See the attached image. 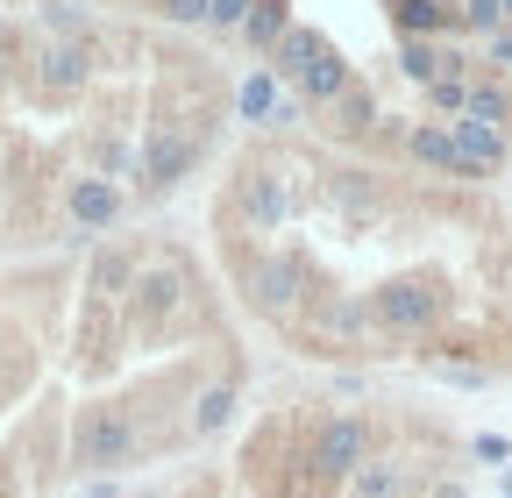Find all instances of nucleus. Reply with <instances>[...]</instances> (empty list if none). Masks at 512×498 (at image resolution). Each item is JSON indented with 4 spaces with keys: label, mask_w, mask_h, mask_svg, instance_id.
Wrapping results in <instances>:
<instances>
[{
    "label": "nucleus",
    "mask_w": 512,
    "mask_h": 498,
    "mask_svg": "<svg viewBox=\"0 0 512 498\" xmlns=\"http://www.w3.org/2000/svg\"><path fill=\"white\" fill-rule=\"evenodd\" d=\"M128 214V193L114 178H100V171H86V178H72L64 185V221H72L79 235H100V228H114Z\"/></svg>",
    "instance_id": "obj_9"
},
{
    "label": "nucleus",
    "mask_w": 512,
    "mask_h": 498,
    "mask_svg": "<svg viewBox=\"0 0 512 498\" xmlns=\"http://www.w3.org/2000/svg\"><path fill=\"white\" fill-rule=\"evenodd\" d=\"M406 484H413V463H406V456H370V463L342 484V498H406Z\"/></svg>",
    "instance_id": "obj_16"
},
{
    "label": "nucleus",
    "mask_w": 512,
    "mask_h": 498,
    "mask_svg": "<svg viewBox=\"0 0 512 498\" xmlns=\"http://www.w3.org/2000/svg\"><path fill=\"white\" fill-rule=\"evenodd\" d=\"M370 321L377 335H434L448 321V285L434 271H406V278H384L370 292Z\"/></svg>",
    "instance_id": "obj_2"
},
{
    "label": "nucleus",
    "mask_w": 512,
    "mask_h": 498,
    "mask_svg": "<svg viewBox=\"0 0 512 498\" xmlns=\"http://www.w3.org/2000/svg\"><path fill=\"white\" fill-rule=\"evenodd\" d=\"M285 36H292V0H256L235 43H242V50H256V57H271Z\"/></svg>",
    "instance_id": "obj_17"
},
{
    "label": "nucleus",
    "mask_w": 512,
    "mask_h": 498,
    "mask_svg": "<svg viewBox=\"0 0 512 498\" xmlns=\"http://www.w3.org/2000/svg\"><path fill=\"white\" fill-rule=\"evenodd\" d=\"M498 491H505V498H512V463H505V477H498Z\"/></svg>",
    "instance_id": "obj_32"
},
{
    "label": "nucleus",
    "mask_w": 512,
    "mask_h": 498,
    "mask_svg": "<svg viewBox=\"0 0 512 498\" xmlns=\"http://www.w3.org/2000/svg\"><path fill=\"white\" fill-rule=\"evenodd\" d=\"M491 65H512V29H505V36H491Z\"/></svg>",
    "instance_id": "obj_31"
},
{
    "label": "nucleus",
    "mask_w": 512,
    "mask_h": 498,
    "mask_svg": "<svg viewBox=\"0 0 512 498\" xmlns=\"http://www.w3.org/2000/svg\"><path fill=\"white\" fill-rule=\"evenodd\" d=\"M136 257H128V249H100V257H93V292L100 299H128V285H136Z\"/></svg>",
    "instance_id": "obj_21"
},
{
    "label": "nucleus",
    "mask_w": 512,
    "mask_h": 498,
    "mask_svg": "<svg viewBox=\"0 0 512 498\" xmlns=\"http://www.w3.org/2000/svg\"><path fill=\"white\" fill-rule=\"evenodd\" d=\"M399 72L427 93V86L441 79V43H427V36H399Z\"/></svg>",
    "instance_id": "obj_22"
},
{
    "label": "nucleus",
    "mask_w": 512,
    "mask_h": 498,
    "mask_svg": "<svg viewBox=\"0 0 512 498\" xmlns=\"http://www.w3.org/2000/svg\"><path fill=\"white\" fill-rule=\"evenodd\" d=\"M392 29L441 43V36H456V0H392Z\"/></svg>",
    "instance_id": "obj_14"
},
{
    "label": "nucleus",
    "mask_w": 512,
    "mask_h": 498,
    "mask_svg": "<svg viewBox=\"0 0 512 498\" xmlns=\"http://www.w3.org/2000/svg\"><path fill=\"white\" fill-rule=\"evenodd\" d=\"M0 50H8V22H0Z\"/></svg>",
    "instance_id": "obj_34"
},
{
    "label": "nucleus",
    "mask_w": 512,
    "mask_h": 498,
    "mask_svg": "<svg viewBox=\"0 0 512 498\" xmlns=\"http://www.w3.org/2000/svg\"><path fill=\"white\" fill-rule=\"evenodd\" d=\"M185 299H192V278H185L178 264L136 271V285H128V328H136V335H164V328L178 321Z\"/></svg>",
    "instance_id": "obj_7"
},
{
    "label": "nucleus",
    "mask_w": 512,
    "mask_h": 498,
    "mask_svg": "<svg viewBox=\"0 0 512 498\" xmlns=\"http://www.w3.org/2000/svg\"><path fill=\"white\" fill-rule=\"evenodd\" d=\"M328 121H335V136H370L384 114H377V93H370V86L356 79V86H349V93H342V100L328 107Z\"/></svg>",
    "instance_id": "obj_20"
},
{
    "label": "nucleus",
    "mask_w": 512,
    "mask_h": 498,
    "mask_svg": "<svg viewBox=\"0 0 512 498\" xmlns=\"http://www.w3.org/2000/svg\"><path fill=\"white\" fill-rule=\"evenodd\" d=\"M306 114V100L271 72V65H249L242 86H235V121H249V129H292V121Z\"/></svg>",
    "instance_id": "obj_8"
},
{
    "label": "nucleus",
    "mask_w": 512,
    "mask_h": 498,
    "mask_svg": "<svg viewBox=\"0 0 512 498\" xmlns=\"http://www.w3.org/2000/svg\"><path fill=\"white\" fill-rule=\"evenodd\" d=\"M349 86H356V65H349V57H342V50L328 43V50H320L313 65L299 72V86H292V93H299L306 107H335V100H342Z\"/></svg>",
    "instance_id": "obj_13"
},
{
    "label": "nucleus",
    "mask_w": 512,
    "mask_h": 498,
    "mask_svg": "<svg viewBox=\"0 0 512 498\" xmlns=\"http://www.w3.org/2000/svg\"><path fill=\"white\" fill-rule=\"evenodd\" d=\"M328 200L349 207V214H370L377 207V185H370V171H335L328 178Z\"/></svg>",
    "instance_id": "obj_25"
},
{
    "label": "nucleus",
    "mask_w": 512,
    "mask_h": 498,
    "mask_svg": "<svg viewBox=\"0 0 512 498\" xmlns=\"http://www.w3.org/2000/svg\"><path fill=\"white\" fill-rule=\"evenodd\" d=\"M370 456H377V434H370L363 413H328V420L313 427V442H306V470H313L320 484H335V491H342Z\"/></svg>",
    "instance_id": "obj_4"
},
{
    "label": "nucleus",
    "mask_w": 512,
    "mask_h": 498,
    "mask_svg": "<svg viewBox=\"0 0 512 498\" xmlns=\"http://www.w3.org/2000/svg\"><path fill=\"white\" fill-rule=\"evenodd\" d=\"M207 8H214V0H157V15L171 29H207Z\"/></svg>",
    "instance_id": "obj_28"
},
{
    "label": "nucleus",
    "mask_w": 512,
    "mask_h": 498,
    "mask_svg": "<svg viewBox=\"0 0 512 498\" xmlns=\"http://www.w3.org/2000/svg\"><path fill=\"white\" fill-rule=\"evenodd\" d=\"M470 456H477V463H512V442H505V434H477Z\"/></svg>",
    "instance_id": "obj_30"
},
{
    "label": "nucleus",
    "mask_w": 512,
    "mask_h": 498,
    "mask_svg": "<svg viewBox=\"0 0 512 498\" xmlns=\"http://www.w3.org/2000/svg\"><path fill=\"white\" fill-rule=\"evenodd\" d=\"M207 164V129L200 121H157L150 143H143V171H136V193L143 200H164Z\"/></svg>",
    "instance_id": "obj_3"
},
{
    "label": "nucleus",
    "mask_w": 512,
    "mask_h": 498,
    "mask_svg": "<svg viewBox=\"0 0 512 498\" xmlns=\"http://www.w3.org/2000/svg\"><path fill=\"white\" fill-rule=\"evenodd\" d=\"M456 36H505V8L498 0H456Z\"/></svg>",
    "instance_id": "obj_24"
},
{
    "label": "nucleus",
    "mask_w": 512,
    "mask_h": 498,
    "mask_svg": "<svg viewBox=\"0 0 512 498\" xmlns=\"http://www.w3.org/2000/svg\"><path fill=\"white\" fill-rule=\"evenodd\" d=\"M143 456V427H136V406H121V399H100L72 420V463L86 477H107L121 463H136Z\"/></svg>",
    "instance_id": "obj_1"
},
{
    "label": "nucleus",
    "mask_w": 512,
    "mask_h": 498,
    "mask_svg": "<svg viewBox=\"0 0 512 498\" xmlns=\"http://www.w3.org/2000/svg\"><path fill=\"white\" fill-rule=\"evenodd\" d=\"M136 498H164V491H136Z\"/></svg>",
    "instance_id": "obj_35"
},
{
    "label": "nucleus",
    "mask_w": 512,
    "mask_h": 498,
    "mask_svg": "<svg viewBox=\"0 0 512 498\" xmlns=\"http://www.w3.org/2000/svg\"><path fill=\"white\" fill-rule=\"evenodd\" d=\"M93 43H64V36H50L43 50H36V93L43 100H72L86 79H93Z\"/></svg>",
    "instance_id": "obj_10"
},
{
    "label": "nucleus",
    "mask_w": 512,
    "mask_h": 498,
    "mask_svg": "<svg viewBox=\"0 0 512 498\" xmlns=\"http://www.w3.org/2000/svg\"><path fill=\"white\" fill-rule=\"evenodd\" d=\"M406 157L427 164V171L463 178V157H456V136H448V121H420V129H406Z\"/></svg>",
    "instance_id": "obj_18"
},
{
    "label": "nucleus",
    "mask_w": 512,
    "mask_h": 498,
    "mask_svg": "<svg viewBox=\"0 0 512 498\" xmlns=\"http://www.w3.org/2000/svg\"><path fill=\"white\" fill-rule=\"evenodd\" d=\"M498 8H505V29H512V0H498Z\"/></svg>",
    "instance_id": "obj_33"
},
{
    "label": "nucleus",
    "mask_w": 512,
    "mask_h": 498,
    "mask_svg": "<svg viewBox=\"0 0 512 498\" xmlns=\"http://www.w3.org/2000/svg\"><path fill=\"white\" fill-rule=\"evenodd\" d=\"M242 285H249V306H256V314H271V321H292V314H306V306H313V278H306V264L292 257V249L256 257Z\"/></svg>",
    "instance_id": "obj_6"
},
{
    "label": "nucleus",
    "mask_w": 512,
    "mask_h": 498,
    "mask_svg": "<svg viewBox=\"0 0 512 498\" xmlns=\"http://www.w3.org/2000/svg\"><path fill=\"white\" fill-rule=\"evenodd\" d=\"M249 8H256V0H214V8H207V29H214V36H242Z\"/></svg>",
    "instance_id": "obj_27"
},
{
    "label": "nucleus",
    "mask_w": 512,
    "mask_h": 498,
    "mask_svg": "<svg viewBox=\"0 0 512 498\" xmlns=\"http://www.w3.org/2000/svg\"><path fill=\"white\" fill-rule=\"evenodd\" d=\"M306 314H313V335L328 342V349H363V342L377 335V321H370V299H349V292L313 299Z\"/></svg>",
    "instance_id": "obj_11"
},
{
    "label": "nucleus",
    "mask_w": 512,
    "mask_h": 498,
    "mask_svg": "<svg viewBox=\"0 0 512 498\" xmlns=\"http://www.w3.org/2000/svg\"><path fill=\"white\" fill-rule=\"evenodd\" d=\"M320 50H328V36H320V29H306V22H292V36H285V43L271 50V72H278L285 86H299V72L313 65Z\"/></svg>",
    "instance_id": "obj_19"
},
{
    "label": "nucleus",
    "mask_w": 512,
    "mask_h": 498,
    "mask_svg": "<svg viewBox=\"0 0 512 498\" xmlns=\"http://www.w3.org/2000/svg\"><path fill=\"white\" fill-rule=\"evenodd\" d=\"M448 136H456L463 178H498V171H505V157H512L505 129H491V121H470V114H456V121H448Z\"/></svg>",
    "instance_id": "obj_12"
},
{
    "label": "nucleus",
    "mask_w": 512,
    "mask_h": 498,
    "mask_svg": "<svg viewBox=\"0 0 512 498\" xmlns=\"http://www.w3.org/2000/svg\"><path fill=\"white\" fill-rule=\"evenodd\" d=\"M434 378H441V385L477 392V385H491V370H484V363H441V356H434Z\"/></svg>",
    "instance_id": "obj_29"
},
{
    "label": "nucleus",
    "mask_w": 512,
    "mask_h": 498,
    "mask_svg": "<svg viewBox=\"0 0 512 498\" xmlns=\"http://www.w3.org/2000/svg\"><path fill=\"white\" fill-rule=\"evenodd\" d=\"M470 79H477V72H441V79L427 86V107H434V114H448V121H456V114L470 107Z\"/></svg>",
    "instance_id": "obj_26"
},
{
    "label": "nucleus",
    "mask_w": 512,
    "mask_h": 498,
    "mask_svg": "<svg viewBox=\"0 0 512 498\" xmlns=\"http://www.w3.org/2000/svg\"><path fill=\"white\" fill-rule=\"evenodd\" d=\"M235 406H242V385L235 378H214V385H200V399H192V413H185V434H221L228 420H235Z\"/></svg>",
    "instance_id": "obj_15"
},
{
    "label": "nucleus",
    "mask_w": 512,
    "mask_h": 498,
    "mask_svg": "<svg viewBox=\"0 0 512 498\" xmlns=\"http://www.w3.org/2000/svg\"><path fill=\"white\" fill-rule=\"evenodd\" d=\"M292 214H299L292 171H278V164H242V178H235V221L256 228V235H271V228H285Z\"/></svg>",
    "instance_id": "obj_5"
},
{
    "label": "nucleus",
    "mask_w": 512,
    "mask_h": 498,
    "mask_svg": "<svg viewBox=\"0 0 512 498\" xmlns=\"http://www.w3.org/2000/svg\"><path fill=\"white\" fill-rule=\"evenodd\" d=\"M470 121H491V129H505L512 121V93L498 86V79H470V107H463Z\"/></svg>",
    "instance_id": "obj_23"
},
{
    "label": "nucleus",
    "mask_w": 512,
    "mask_h": 498,
    "mask_svg": "<svg viewBox=\"0 0 512 498\" xmlns=\"http://www.w3.org/2000/svg\"><path fill=\"white\" fill-rule=\"evenodd\" d=\"M72 8H86V0H72Z\"/></svg>",
    "instance_id": "obj_36"
}]
</instances>
